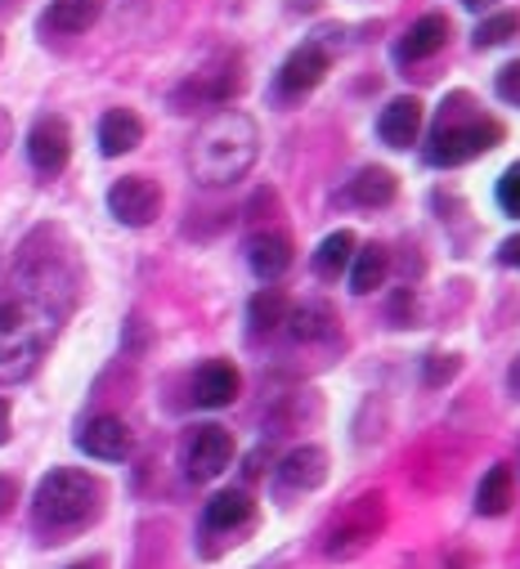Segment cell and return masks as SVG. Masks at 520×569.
Returning a JSON list of instances; mask_svg holds the SVG:
<instances>
[{"instance_id": "cell-19", "label": "cell", "mask_w": 520, "mask_h": 569, "mask_svg": "<svg viewBox=\"0 0 520 569\" xmlns=\"http://www.w3.org/2000/svg\"><path fill=\"white\" fill-rule=\"evenodd\" d=\"M386 273H390V251L386 247H363V251H354V264H350V292H359V297H368V292H377L381 282H386Z\"/></svg>"}, {"instance_id": "cell-16", "label": "cell", "mask_w": 520, "mask_h": 569, "mask_svg": "<svg viewBox=\"0 0 520 569\" xmlns=\"http://www.w3.org/2000/svg\"><path fill=\"white\" fill-rule=\"evenodd\" d=\"M247 260H251V273L256 278H279L292 269V238L288 233H256L247 242Z\"/></svg>"}, {"instance_id": "cell-7", "label": "cell", "mask_w": 520, "mask_h": 569, "mask_svg": "<svg viewBox=\"0 0 520 569\" xmlns=\"http://www.w3.org/2000/svg\"><path fill=\"white\" fill-rule=\"evenodd\" d=\"M108 211L130 229H144L162 211V189L153 180H144V176H126V180H117L108 189Z\"/></svg>"}, {"instance_id": "cell-33", "label": "cell", "mask_w": 520, "mask_h": 569, "mask_svg": "<svg viewBox=\"0 0 520 569\" xmlns=\"http://www.w3.org/2000/svg\"><path fill=\"white\" fill-rule=\"evenodd\" d=\"M493 0H467V10H489Z\"/></svg>"}, {"instance_id": "cell-26", "label": "cell", "mask_w": 520, "mask_h": 569, "mask_svg": "<svg viewBox=\"0 0 520 569\" xmlns=\"http://www.w3.org/2000/svg\"><path fill=\"white\" fill-rule=\"evenodd\" d=\"M498 207L520 220V162L502 171V180H498Z\"/></svg>"}, {"instance_id": "cell-11", "label": "cell", "mask_w": 520, "mask_h": 569, "mask_svg": "<svg viewBox=\"0 0 520 569\" xmlns=\"http://www.w3.org/2000/svg\"><path fill=\"white\" fill-rule=\"evenodd\" d=\"M238 390H242V377L224 359H211V363H202L193 372V403L198 408H224V403L238 399Z\"/></svg>"}, {"instance_id": "cell-1", "label": "cell", "mask_w": 520, "mask_h": 569, "mask_svg": "<svg viewBox=\"0 0 520 569\" xmlns=\"http://www.w3.org/2000/svg\"><path fill=\"white\" fill-rule=\"evenodd\" d=\"M72 288L59 269H37L0 297V381H19L37 368L68 315Z\"/></svg>"}, {"instance_id": "cell-14", "label": "cell", "mask_w": 520, "mask_h": 569, "mask_svg": "<svg viewBox=\"0 0 520 569\" xmlns=\"http://www.w3.org/2000/svg\"><path fill=\"white\" fill-rule=\"evenodd\" d=\"M144 139V121L130 112V108H112V112H103V121H99V153L103 158H121V153H130Z\"/></svg>"}, {"instance_id": "cell-31", "label": "cell", "mask_w": 520, "mask_h": 569, "mask_svg": "<svg viewBox=\"0 0 520 569\" xmlns=\"http://www.w3.org/2000/svg\"><path fill=\"white\" fill-rule=\"evenodd\" d=\"M6 440H10V399L0 395V445H6Z\"/></svg>"}, {"instance_id": "cell-23", "label": "cell", "mask_w": 520, "mask_h": 569, "mask_svg": "<svg viewBox=\"0 0 520 569\" xmlns=\"http://www.w3.org/2000/svg\"><path fill=\"white\" fill-rule=\"evenodd\" d=\"M507 502H511V471H507V467H493V471L480 480V489H476V511H480V516H502Z\"/></svg>"}, {"instance_id": "cell-24", "label": "cell", "mask_w": 520, "mask_h": 569, "mask_svg": "<svg viewBox=\"0 0 520 569\" xmlns=\"http://www.w3.org/2000/svg\"><path fill=\"white\" fill-rule=\"evenodd\" d=\"M288 323H292L297 341H319V337L332 332V310L328 306H301V310L288 315Z\"/></svg>"}, {"instance_id": "cell-30", "label": "cell", "mask_w": 520, "mask_h": 569, "mask_svg": "<svg viewBox=\"0 0 520 569\" xmlns=\"http://www.w3.org/2000/svg\"><path fill=\"white\" fill-rule=\"evenodd\" d=\"M498 260H502V264H516V269H520V233L502 242V251H498Z\"/></svg>"}, {"instance_id": "cell-32", "label": "cell", "mask_w": 520, "mask_h": 569, "mask_svg": "<svg viewBox=\"0 0 520 569\" xmlns=\"http://www.w3.org/2000/svg\"><path fill=\"white\" fill-rule=\"evenodd\" d=\"M6 144H10V117L0 112V153H6Z\"/></svg>"}, {"instance_id": "cell-2", "label": "cell", "mask_w": 520, "mask_h": 569, "mask_svg": "<svg viewBox=\"0 0 520 569\" xmlns=\"http://www.w3.org/2000/svg\"><path fill=\"white\" fill-rule=\"evenodd\" d=\"M256 153H260L256 121L247 112H238V108H220L193 134L189 171H193V180L202 189H229L256 167Z\"/></svg>"}, {"instance_id": "cell-8", "label": "cell", "mask_w": 520, "mask_h": 569, "mask_svg": "<svg viewBox=\"0 0 520 569\" xmlns=\"http://www.w3.org/2000/svg\"><path fill=\"white\" fill-rule=\"evenodd\" d=\"M323 77H328V50H323L319 41H306V46H297V50L283 59L279 81H274V94H279V99H301V94H310Z\"/></svg>"}, {"instance_id": "cell-15", "label": "cell", "mask_w": 520, "mask_h": 569, "mask_svg": "<svg viewBox=\"0 0 520 569\" xmlns=\"http://www.w3.org/2000/svg\"><path fill=\"white\" fill-rule=\"evenodd\" d=\"M279 480H283V489H319L323 480H328V453L323 449H314V445H301V449H292L283 462H279Z\"/></svg>"}, {"instance_id": "cell-6", "label": "cell", "mask_w": 520, "mask_h": 569, "mask_svg": "<svg viewBox=\"0 0 520 569\" xmlns=\"http://www.w3.org/2000/svg\"><path fill=\"white\" fill-rule=\"evenodd\" d=\"M229 462H233V436L224 431V426H193V436L184 445V471H189V480L207 485Z\"/></svg>"}, {"instance_id": "cell-34", "label": "cell", "mask_w": 520, "mask_h": 569, "mask_svg": "<svg viewBox=\"0 0 520 569\" xmlns=\"http://www.w3.org/2000/svg\"><path fill=\"white\" fill-rule=\"evenodd\" d=\"M72 569H90V565H72Z\"/></svg>"}, {"instance_id": "cell-13", "label": "cell", "mask_w": 520, "mask_h": 569, "mask_svg": "<svg viewBox=\"0 0 520 569\" xmlns=\"http://www.w3.org/2000/svg\"><path fill=\"white\" fill-rule=\"evenodd\" d=\"M377 134H381V144H390V149L418 144V134H422V103H418V99L386 103L381 117H377Z\"/></svg>"}, {"instance_id": "cell-3", "label": "cell", "mask_w": 520, "mask_h": 569, "mask_svg": "<svg viewBox=\"0 0 520 569\" xmlns=\"http://www.w3.org/2000/svg\"><path fill=\"white\" fill-rule=\"evenodd\" d=\"M99 480L90 471H77V467H59L50 471L41 485H37V502H32V516L41 529L50 533H68V529H81L99 516Z\"/></svg>"}, {"instance_id": "cell-20", "label": "cell", "mask_w": 520, "mask_h": 569, "mask_svg": "<svg viewBox=\"0 0 520 569\" xmlns=\"http://www.w3.org/2000/svg\"><path fill=\"white\" fill-rule=\"evenodd\" d=\"M350 260H354V233H350V229H337V233H328V238L319 242V251H314V273H319L323 282H332L337 273L350 269Z\"/></svg>"}, {"instance_id": "cell-4", "label": "cell", "mask_w": 520, "mask_h": 569, "mask_svg": "<svg viewBox=\"0 0 520 569\" xmlns=\"http://www.w3.org/2000/svg\"><path fill=\"white\" fill-rule=\"evenodd\" d=\"M498 139H502V126L484 121V117L462 121V126H440L436 139H431V149H427V162L431 167H462V162L489 153Z\"/></svg>"}, {"instance_id": "cell-12", "label": "cell", "mask_w": 520, "mask_h": 569, "mask_svg": "<svg viewBox=\"0 0 520 569\" xmlns=\"http://www.w3.org/2000/svg\"><path fill=\"white\" fill-rule=\"evenodd\" d=\"M103 0H50V10L41 14V32L50 37H81L99 23Z\"/></svg>"}, {"instance_id": "cell-18", "label": "cell", "mask_w": 520, "mask_h": 569, "mask_svg": "<svg viewBox=\"0 0 520 569\" xmlns=\"http://www.w3.org/2000/svg\"><path fill=\"white\" fill-rule=\"evenodd\" d=\"M247 520H251V498H247L242 489H224V493H216V498L207 502V516H202V525H207V529H220V533L242 529Z\"/></svg>"}, {"instance_id": "cell-5", "label": "cell", "mask_w": 520, "mask_h": 569, "mask_svg": "<svg viewBox=\"0 0 520 569\" xmlns=\"http://www.w3.org/2000/svg\"><path fill=\"white\" fill-rule=\"evenodd\" d=\"M381 520H386L381 493L359 498V502L341 516V525L332 529V538H328V556H332V560H350V556L368 551V547L377 542V533H381Z\"/></svg>"}, {"instance_id": "cell-9", "label": "cell", "mask_w": 520, "mask_h": 569, "mask_svg": "<svg viewBox=\"0 0 520 569\" xmlns=\"http://www.w3.org/2000/svg\"><path fill=\"white\" fill-rule=\"evenodd\" d=\"M68 153H72V134H68V121L63 117H41L28 134V158L41 176H59L68 167Z\"/></svg>"}, {"instance_id": "cell-29", "label": "cell", "mask_w": 520, "mask_h": 569, "mask_svg": "<svg viewBox=\"0 0 520 569\" xmlns=\"http://www.w3.org/2000/svg\"><path fill=\"white\" fill-rule=\"evenodd\" d=\"M14 498H19V485H14L10 476H0V520H6V516H10Z\"/></svg>"}, {"instance_id": "cell-25", "label": "cell", "mask_w": 520, "mask_h": 569, "mask_svg": "<svg viewBox=\"0 0 520 569\" xmlns=\"http://www.w3.org/2000/svg\"><path fill=\"white\" fill-rule=\"evenodd\" d=\"M516 32H520V14H511V10L489 14V19L476 28V50H493V46H502V41L516 37Z\"/></svg>"}, {"instance_id": "cell-10", "label": "cell", "mask_w": 520, "mask_h": 569, "mask_svg": "<svg viewBox=\"0 0 520 569\" xmlns=\"http://www.w3.org/2000/svg\"><path fill=\"white\" fill-rule=\"evenodd\" d=\"M81 453L86 458H99V462H121L130 453V431L121 417H90L77 436Z\"/></svg>"}, {"instance_id": "cell-35", "label": "cell", "mask_w": 520, "mask_h": 569, "mask_svg": "<svg viewBox=\"0 0 520 569\" xmlns=\"http://www.w3.org/2000/svg\"><path fill=\"white\" fill-rule=\"evenodd\" d=\"M516 386H520V368H516Z\"/></svg>"}, {"instance_id": "cell-21", "label": "cell", "mask_w": 520, "mask_h": 569, "mask_svg": "<svg viewBox=\"0 0 520 569\" xmlns=\"http://www.w3.org/2000/svg\"><path fill=\"white\" fill-rule=\"evenodd\" d=\"M350 202L359 207H390L396 202V176H390L386 167H368L350 180Z\"/></svg>"}, {"instance_id": "cell-17", "label": "cell", "mask_w": 520, "mask_h": 569, "mask_svg": "<svg viewBox=\"0 0 520 569\" xmlns=\"http://www.w3.org/2000/svg\"><path fill=\"white\" fill-rule=\"evenodd\" d=\"M444 46H449V19H444V14H422V19L409 28V37L400 41L396 59H400V63L431 59V54H440Z\"/></svg>"}, {"instance_id": "cell-27", "label": "cell", "mask_w": 520, "mask_h": 569, "mask_svg": "<svg viewBox=\"0 0 520 569\" xmlns=\"http://www.w3.org/2000/svg\"><path fill=\"white\" fill-rule=\"evenodd\" d=\"M453 372H458V359H453V355H431V359H427V386L453 381Z\"/></svg>"}, {"instance_id": "cell-22", "label": "cell", "mask_w": 520, "mask_h": 569, "mask_svg": "<svg viewBox=\"0 0 520 569\" xmlns=\"http://www.w3.org/2000/svg\"><path fill=\"white\" fill-rule=\"evenodd\" d=\"M247 319H251V332H266L270 337L274 328L288 323V297L279 288H260L251 297V306H247Z\"/></svg>"}, {"instance_id": "cell-28", "label": "cell", "mask_w": 520, "mask_h": 569, "mask_svg": "<svg viewBox=\"0 0 520 569\" xmlns=\"http://www.w3.org/2000/svg\"><path fill=\"white\" fill-rule=\"evenodd\" d=\"M498 99H507V103L520 108V63H507L498 72Z\"/></svg>"}]
</instances>
